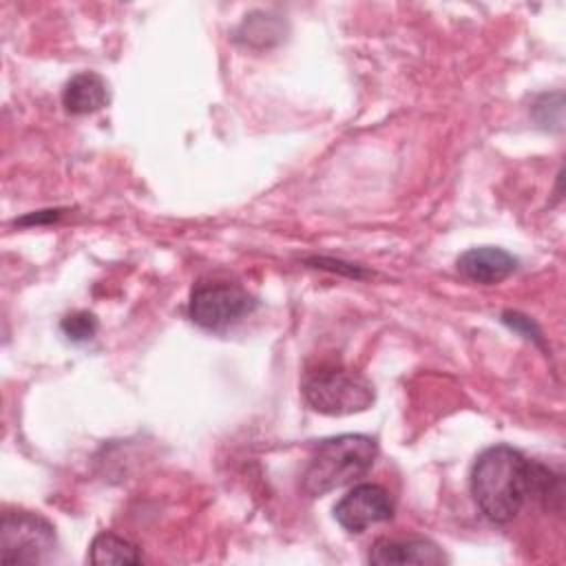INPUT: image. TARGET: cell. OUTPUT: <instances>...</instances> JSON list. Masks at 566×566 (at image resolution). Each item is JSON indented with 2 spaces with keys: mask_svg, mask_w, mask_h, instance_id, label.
I'll list each match as a JSON object with an SVG mask.
<instances>
[{
  "mask_svg": "<svg viewBox=\"0 0 566 566\" xmlns=\"http://www.w3.org/2000/svg\"><path fill=\"white\" fill-rule=\"evenodd\" d=\"M531 467L517 449L495 444L482 451L471 471V493L480 511L497 524L511 522L531 495Z\"/></svg>",
  "mask_w": 566,
  "mask_h": 566,
  "instance_id": "6da1fadb",
  "label": "cell"
},
{
  "mask_svg": "<svg viewBox=\"0 0 566 566\" xmlns=\"http://www.w3.org/2000/svg\"><path fill=\"white\" fill-rule=\"evenodd\" d=\"M376 455L378 444L369 436L343 433L327 438L318 442L314 455L310 458L301 475V489L310 497L340 489L363 478L374 467Z\"/></svg>",
  "mask_w": 566,
  "mask_h": 566,
  "instance_id": "7a4b0ae2",
  "label": "cell"
},
{
  "mask_svg": "<svg viewBox=\"0 0 566 566\" xmlns=\"http://www.w3.org/2000/svg\"><path fill=\"white\" fill-rule=\"evenodd\" d=\"M303 398L307 405L325 416H349L374 405V385L347 369H321L303 380Z\"/></svg>",
  "mask_w": 566,
  "mask_h": 566,
  "instance_id": "3957f363",
  "label": "cell"
},
{
  "mask_svg": "<svg viewBox=\"0 0 566 566\" xmlns=\"http://www.w3.org/2000/svg\"><path fill=\"white\" fill-rule=\"evenodd\" d=\"M57 546L49 520L31 511H7L0 522V562L38 564L49 562Z\"/></svg>",
  "mask_w": 566,
  "mask_h": 566,
  "instance_id": "277c9868",
  "label": "cell"
},
{
  "mask_svg": "<svg viewBox=\"0 0 566 566\" xmlns=\"http://www.w3.org/2000/svg\"><path fill=\"white\" fill-rule=\"evenodd\" d=\"M256 307V301L234 283H199L190 292V318L210 332H223Z\"/></svg>",
  "mask_w": 566,
  "mask_h": 566,
  "instance_id": "5b68a950",
  "label": "cell"
},
{
  "mask_svg": "<svg viewBox=\"0 0 566 566\" xmlns=\"http://www.w3.org/2000/svg\"><path fill=\"white\" fill-rule=\"evenodd\" d=\"M394 515V500L380 484H356L334 506L336 522L349 533H363L371 524L387 522Z\"/></svg>",
  "mask_w": 566,
  "mask_h": 566,
  "instance_id": "8992f818",
  "label": "cell"
},
{
  "mask_svg": "<svg viewBox=\"0 0 566 566\" xmlns=\"http://www.w3.org/2000/svg\"><path fill=\"white\" fill-rule=\"evenodd\" d=\"M517 268V259L502 248L482 245L471 248L458 259V270L473 283L493 285L511 276Z\"/></svg>",
  "mask_w": 566,
  "mask_h": 566,
  "instance_id": "52a82bcc",
  "label": "cell"
},
{
  "mask_svg": "<svg viewBox=\"0 0 566 566\" xmlns=\"http://www.w3.org/2000/svg\"><path fill=\"white\" fill-rule=\"evenodd\" d=\"M371 564L391 566V564H444L447 557L438 544L429 539H378L369 548Z\"/></svg>",
  "mask_w": 566,
  "mask_h": 566,
  "instance_id": "ba28073f",
  "label": "cell"
},
{
  "mask_svg": "<svg viewBox=\"0 0 566 566\" xmlns=\"http://www.w3.org/2000/svg\"><path fill=\"white\" fill-rule=\"evenodd\" d=\"M108 102V86L99 73L82 71L73 75L64 91H62V104L66 113L71 115H88L106 106Z\"/></svg>",
  "mask_w": 566,
  "mask_h": 566,
  "instance_id": "9c48e42d",
  "label": "cell"
},
{
  "mask_svg": "<svg viewBox=\"0 0 566 566\" xmlns=\"http://www.w3.org/2000/svg\"><path fill=\"white\" fill-rule=\"evenodd\" d=\"M88 559L93 564H139L142 553L133 542L104 531L91 542Z\"/></svg>",
  "mask_w": 566,
  "mask_h": 566,
  "instance_id": "30bf717a",
  "label": "cell"
},
{
  "mask_svg": "<svg viewBox=\"0 0 566 566\" xmlns=\"http://www.w3.org/2000/svg\"><path fill=\"white\" fill-rule=\"evenodd\" d=\"M60 329L71 343H88L97 334V318L84 310L71 312L62 318Z\"/></svg>",
  "mask_w": 566,
  "mask_h": 566,
  "instance_id": "8fae6325",
  "label": "cell"
},
{
  "mask_svg": "<svg viewBox=\"0 0 566 566\" xmlns=\"http://www.w3.org/2000/svg\"><path fill=\"white\" fill-rule=\"evenodd\" d=\"M502 321H504L511 329L522 332L526 338H533V340H539V338H542L537 325H535L528 316H522V314H517V312H504V314H502Z\"/></svg>",
  "mask_w": 566,
  "mask_h": 566,
  "instance_id": "7c38bea8",
  "label": "cell"
}]
</instances>
